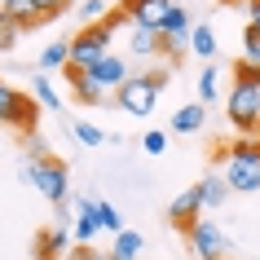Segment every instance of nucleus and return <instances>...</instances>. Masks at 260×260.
<instances>
[{"label":"nucleus","mask_w":260,"mask_h":260,"mask_svg":"<svg viewBox=\"0 0 260 260\" xmlns=\"http://www.w3.org/2000/svg\"><path fill=\"white\" fill-rule=\"evenodd\" d=\"M220 164H225V185L234 194H256L260 190V141L256 137H238L230 150L220 154Z\"/></svg>","instance_id":"f257e3e1"},{"label":"nucleus","mask_w":260,"mask_h":260,"mask_svg":"<svg viewBox=\"0 0 260 260\" xmlns=\"http://www.w3.org/2000/svg\"><path fill=\"white\" fill-rule=\"evenodd\" d=\"M27 181L36 185V190L49 199L53 207L71 203V172L62 159H40V164H27Z\"/></svg>","instance_id":"f03ea898"},{"label":"nucleus","mask_w":260,"mask_h":260,"mask_svg":"<svg viewBox=\"0 0 260 260\" xmlns=\"http://www.w3.org/2000/svg\"><path fill=\"white\" fill-rule=\"evenodd\" d=\"M225 115H230L234 133L238 137H251L260 123V88H251V84H234L230 97H225Z\"/></svg>","instance_id":"7ed1b4c3"},{"label":"nucleus","mask_w":260,"mask_h":260,"mask_svg":"<svg viewBox=\"0 0 260 260\" xmlns=\"http://www.w3.org/2000/svg\"><path fill=\"white\" fill-rule=\"evenodd\" d=\"M110 36L115 31L102 22V27H80V36H71V67L93 71L102 57H110Z\"/></svg>","instance_id":"20e7f679"},{"label":"nucleus","mask_w":260,"mask_h":260,"mask_svg":"<svg viewBox=\"0 0 260 260\" xmlns=\"http://www.w3.org/2000/svg\"><path fill=\"white\" fill-rule=\"evenodd\" d=\"M185 243H190V251H194L199 260H225V256L234 251L230 234L216 230L212 220H194L190 230H185Z\"/></svg>","instance_id":"39448f33"},{"label":"nucleus","mask_w":260,"mask_h":260,"mask_svg":"<svg viewBox=\"0 0 260 260\" xmlns=\"http://www.w3.org/2000/svg\"><path fill=\"white\" fill-rule=\"evenodd\" d=\"M115 102H119L123 115H133V119H146V115L154 110V102H159V88H154L150 75L141 71V75H133V80H128L119 93H115Z\"/></svg>","instance_id":"423d86ee"},{"label":"nucleus","mask_w":260,"mask_h":260,"mask_svg":"<svg viewBox=\"0 0 260 260\" xmlns=\"http://www.w3.org/2000/svg\"><path fill=\"white\" fill-rule=\"evenodd\" d=\"M119 9L128 14V22H133V27L164 31V18L172 14V0H119Z\"/></svg>","instance_id":"0eeeda50"},{"label":"nucleus","mask_w":260,"mask_h":260,"mask_svg":"<svg viewBox=\"0 0 260 260\" xmlns=\"http://www.w3.org/2000/svg\"><path fill=\"white\" fill-rule=\"evenodd\" d=\"M88 80H93V88H102V93H119L123 84L133 80V71H128V62H119V57H102V62L88 71Z\"/></svg>","instance_id":"6e6552de"},{"label":"nucleus","mask_w":260,"mask_h":260,"mask_svg":"<svg viewBox=\"0 0 260 260\" xmlns=\"http://www.w3.org/2000/svg\"><path fill=\"white\" fill-rule=\"evenodd\" d=\"M199 212H203V194H199V185H190V190H181L172 203H168V220L177 225V230H190L194 220H199Z\"/></svg>","instance_id":"1a4fd4ad"},{"label":"nucleus","mask_w":260,"mask_h":260,"mask_svg":"<svg viewBox=\"0 0 260 260\" xmlns=\"http://www.w3.org/2000/svg\"><path fill=\"white\" fill-rule=\"evenodd\" d=\"M31 251H36V260H67V251H71V234L62 230V225H49V230L36 234Z\"/></svg>","instance_id":"9d476101"},{"label":"nucleus","mask_w":260,"mask_h":260,"mask_svg":"<svg viewBox=\"0 0 260 260\" xmlns=\"http://www.w3.org/2000/svg\"><path fill=\"white\" fill-rule=\"evenodd\" d=\"M97 230H102L97 199H75V243H93Z\"/></svg>","instance_id":"9b49d317"},{"label":"nucleus","mask_w":260,"mask_h":260,"mask_svg":"<svg viewBox=\"0 0 260 260\" xmlns=\"http://www.w3.org/2000/svg\"><path fill=\"white\" fill-rule=\"evenodd\" d=\"M62 80L71 84V93H75V102H84V106H97L102 102V88H93V80H88V71H80V67H67L62 71Z\"/></svg>","instance_id":"f8f14e48"},{"label":"nucleus","mask_w":260,"mask_h":260,"mask_svg":"<svg viewBox=\"0 0 260 260\" xmlns=\"http://www.w3.org/2000/svg\"><path fill=\"white\" fill-rule=\"evenodd\" d=\"M40 102H36V97H18V106H14V115H9V128H18V133H22V137H27V133H36V123H40Z\"/></svg>","instance_id":"ddd939ff"},{"label":"nucleus","mask_w":260,"mask_h":260,"mask_svg":"<svg viewBox=\"0 0 260 260\" xmlns=\"http://www.w3.org/2000/svg\"><path fill=\"white\" fill-rule=\"evenodd\" d=\"M0 14L9 18V22H18L22 31H27V27H40V22H44L40 9H36V0H5V5H0Z\"/></svg>","instance_id":"4468645a"},{"label":"nucleus","mask_w":260,"mask_h":260,"mask_svg":"<svg viewBox=\"0 0 260 260\" xmlns=\"http://www.w3.org/2000/svg\"><path fill=\"white\" fill-rule=\"evenodd\" d=\"M203 119H207L203 102H190V106H181L177 115H172V133H199V128H203Z\"/></svg>","instance_id":"2eb2a0df"},{"label":"nucleus","mask_w":260,"mask_h":260,"mask_svg":"<svg viewBox=\"0 0 260 260\" xmlns=\"http://www.w3.org/2000/svg\"><path fill=\"white\" fill-rule=\"evenodd\" d=\"M128 49L137 57H154L159 49H164V36L159 31H150V27H133V40H128Z\"/></svg>","instance_id":"dca6fc26"},{"label":"nucleus","mask_w":260,"mask_h":260,"mask_svg":"<svg viewBox=\"0 0 260 260\" xmlns=\"http://www.w3.org/2000/svg\"><path fill=\"white\" fill-rule=\"evenodd\" d=\"M141 234L137 230H123V234H115V247H110V260H137L141 256Z\"/></svg>","instance_id":"f3484780"},{"label":"nucleus","mask_w":260,"mask_h":260,"mask_svg":"<svg viewBox=\"0 0 260 260\" xmlns=\"http://www.w3.org/2000/svg\"><path fill=\"white\" fill-rule=\"evenodd\" d=\"M75 14H80L84 27H102L115 9H110V0H80V5H75Z\"/></svg>","instance_id":"a211bd4d"},{"label":"nucleus","mask_w":260,"mask_h":260,"mask_svg":"<svg viewBox=\"0 0 260 260\" xmlns=\"http://www.w3.org/2000/svg\"><path fill=\"white\" fill-rule=\"evenodd\" d=\"M190 49L203 57V62H212V57H216V31L207 27V22H199V27L190 31Z\"/></svg>","instance_id":"6ab92c4d"},{"label":"nucleus","mask_w":260,"mask_h":260,"mask_svg":"<svg viewBox=\"0 0 260 260\" xmlns=\"http://www.w3.org/2000/svg\"><path fill=\"white\" fill-rule=\"evenodd\" d=\"M220 75H225V71H220V67H212V62H207L203 71H199V102H203V106L220 97Z\"/></svg>","instance_id":"aec40b11"},{"label":"nucleus","mask_w":260,"mask_h":260,"mask_svg":"<svg viewBox=\"0 0 260 260\" xmlns=\"http://www.w3.org/2000/svg\"><path fill=\"white\" fill-rule=\"evenodd\" d=\"M199 194H203V207H220L234 190L225 185V177H203V181H199Z\"/></svg>","instance_id":"412c9836"},{"label":"nucleus","mask_w":260,"mask_h":260,"mask_svg":"<svg viewBox=\"0 0 260 260\" xmlns=\"http://www.w3.org/2000/svg\"><path fill=\"white\" fill-rule=\"evenodd\" d=\"M40 67H44V71H67V67H71V40H53V44L40 53Z\"/></svg>","instance_id":"4be33fe9"},{"label":"nucleus","mask_w":260,"mask_h":260,"mask_svg":"<svg viewBox=\"0 0 260 260\" xmlns=\"http://www.w3.org/2000/svg\"><path fill=\"white\" fill-rule=\"evenodd\" d=\"M190 14H185V9H181V5H172V14L164 18V31H159V36H172V40H190Z\"/></svg>","instance_id":"5701e85b"},{"label":"nucleus","mask_w":260,"mask_h":260,"mask_svg":"<svg viewBox=\"0 0 260 260\" xmlns=\"http://www.w3.org/2000/svg\"><path fill=\"white\" fill-rule=\"evenodd\" d=\"M31 93H36V102H40L44 110H62V97H57V84L49 80V75H36V80H31Z\"/></svg>","instance_id":"b1692460"},{"label":"nucleus","mask_w":260,"mask_h":260,"mask_svg":"<svg viewBox=\"0 0 260 260\" xmlns=\"http://www.w3.org/2000/svg\"><path fill=\"white\" fill-rule=\"evenodd\" d=\"M234 84H251V88H260V62L238 57V62H234Z\"/></svg>","instance_id":"393cba45"},{"label":"nucleus","mask_w":260,"mask_h":260,"mask_svg":"<svg viewBox=\"0 0 260 260\" xmlns=\"http://www.w3.org/2000/svg\"><path fill=\"white\" fill-rule=\"evenodd\" d=\"M97 216H102V230H110V234H123V216L115 212V207L106 203V199H97Z\"/></svg>","instance_id":"a878e982"},{"label":"nucleus","mask_w":260,"mask_h":260,"mask_svg":"<svg viewBox=\"0 0 260 260\" xmlns=\"http://www.w3.org/2000/svg\"><path fill=\"white\" fill-rule=\"evenodd\" d=\"M18 97H22V93H18L14 84L0 80V123H9V115H14V106H18Z\"/></svg>","instance_id":"bb28decb"},{"label":"nucleus","mask_w":260,"mask_h":260,"mask_svg":"<svg viewBox=\"0 0 260 260\" xmlns=\"http://www.w3.org/2000/svg\"><path fill=\"white\" fill-rule=\"evenodd\" d=\"M18 36H22V27H18V22H9V18L0 14V53H9V49L18 44Z\"/></svg>","instance_id":"cd10ccee"},{"label":"nucleus","mask_w":260,"mask_h":260,"mask_svg":"<svg viewBox=\"0 0 260 260\" xmlns=\"http://www.w3.org/2000/svg\"><path fill=\"white\" fill-rule=\"evenodd\" d=\"M243 57H247V62H260V27H247L243 31Z\"/></svg>","instance_id":"c85d7f7f"},{"label":"nucleus","mask_w":260,"mask_h":260,"mask_svg":"<svg viewBox=\"0 0 260 260\" xmlns=\"http://www.w3.org/2000/svg\"><path fill=\"white\" fill-rule=\"evenodd\" d=\"M75 137H80L84 146H102V141H106V133H102L97 123H75Z\"/></svg>","instance_id":"c756f323"},{"label":"nucleus","mask_w":260,"mask_h":260,"mask_svg":"<svg viewBox=\"0 0 260 260\" xmlns=\"http://www.w3.org/2000/svg\"><path fill=\"white\" fill-rule=\"evenodd\" d=\"M27 154H31V164H40V159H53V154H49V141L36 137V133H27Z\"/></svg>","instance_id":"7c9ffc66"},{"label":"nucleus","mask_w":260,"mask_h":260,"mask_svg":"<svg viewBox=\"0 0 260 260\" xmlns=\"http://www.w3.org/2000/svg\"><path fill=\"white\" fill-rule=\"evenodd\" d=\"M141 150H146V154H164L168 150V133H159V128L146 133V137H141Z\"/></svg>","instance_id":"2f4dec72"},{"label":"nucleus","mask_w":260,"mask_h":260,"mask_svg":"<svg viewBox=\"0 0 260 260\" xmlns=\"http://www.w3.org/2000/svg\"><path fill=\"white\" fill-rule=\"evenodd\" d=\"M36 9H40V18H44V22H49V18L67 14V9H71V0H36Z\"/></svg>","instance_id":"473e14b6"},{"label":"nucleus","mask_w":260,"mask_h":260,"mask_svg":"<svg viewBox=\"0 0 260 260\" xmlns=\"http://www.w3.org/2000/svg\"><path fill=\"white\" fill-rule=\"evenodd\" d=\"M67 260H110V256H102L93 243H75V247L67 251Z\"/></svg>","instance_id":"72a5a7b5"},{"label":"nucleus","mask_w":260,"mask_h":260,"mask_svg":"<svg viewBox=\"0 0 260 260\" xmlns=\"http://www.w3.org/2000/svg\"><path fill=\"white\" fill-rule=\"evenodd\" d=\"M185 49H190V40H172V36H164V49H159V53H168V57H181Z\"/></svg>","instance_id":"f704fd0d"},{"label":"nucleus","mask_w":260,"mask_h":260,"mask_svg":"<svg viewBox=\"0 0 260 260\" xmlns=\"http://www.w3.org/2000/svg\"><path fill=\"white\" fill-rule=\"evenodd\" d=\"M247 27H260V0H247Z\"/></svg>","instance_id":"c9c22d12"},{"label":"nucleus","mask_w":260,"mask_h":260,"mask_svg":"<svg viewBox=\"0 0 260 260\" xmlns=\"http://www.w3.org/2000/svg\"><path fill=\"white\" fill-rule=\"evenodd\" d=\"M146 75H150V84H154V88H159V93H164V88H168V71H146Z\"/></svg>","instance_id":"e433bc0d"},{"label":"nucleus","mask_w":260,"mask_h":260,"mask_svg":"<svg viewBox=\"0 0 260 260\" xmlns=\"http://www.w3.org/2000/svg\"><path fill=\"white\" fill-rule=\"evenodd\" d=\"M251 137H256V141H260V123H256V133H251Z\"/></svg>","instance_id":"4c0bfd02"},{"label":"nucleus","mask_w":260,"mask_h":260,"mask_svg":"<svg viewBox=\"0 0 260 260\" xmlns=\"http://www.w3.org/2000/svg\"><path fill=\"white\" fill-rule=\"evenodd\" d=\"M256 260H260V256H256Z\"/></svg>","instance_id":"58836bf2"}]
</instances>
